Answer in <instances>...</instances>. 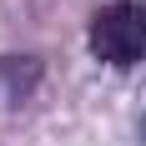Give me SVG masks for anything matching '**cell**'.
Segmentation results:
<instances>
[{
  "label": "cell",
  "mask_w": 146,
  "mask_h": 146,
  "mask_svg": "<svg viewBox=\"0 0 146 146\" xmlns=\"http://www.w3.org/2000/svg\"><path fill=\"white\" fill-rule=\"evenodd\" d=\"M91 50L106 66H136L146 56V5L141 0H116L91 20Z\"/></svg>",
  "instance_id": "obj_1"
}]
</instances>
